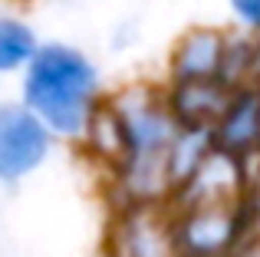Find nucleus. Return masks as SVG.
Masks as SVG:
<instances>
[{
	"label": "nucleus",
	"mask_w": 260,
	"mask_h": 257,
	"mask_svg": "<svg viewBox=\"0 0 260 257\" xmlns=\"http://www.w3.org/2000/svg\"><path fill=\"white\" fill-rule=\"evenodd\" d=\"M106 99L102 73L83 46L43 40L37 56L20 73V103H26L56 142H79L92 112Z\"/></svg>",
	"instance_id": "f257e3e1"
},
{
	"label": "nucleus",
	"mask_w": 260,
	"mask_h": 257,
	"mask_svg": "<svg viewBox=\"0 0 260 257\" xmlns=\"http://www.w3.org/2000/svg\"><path fill=\"white\" fill-rule=\"evenodd\" d=\"M109 106L119 112L122 125H125L128 152L135 158H168V145H172L178 132V119L165 99V83H125L119 89L106 92Z\"/></svg>",
	"instance_id": "f03ea898"
},
{
	"label": "nucleus",
	"mask_w": 260,
	"mask_h": 257,
	"mask_svg": "<svg viewBox=\"0 0 260 257\" xmlns=\"http://www.w3.org/2000/svg\"><path fill=\"white\" fill-rule=\"evenodd\" d=\"M172 228L181 257H231L250 234L241 205L172 208Z\"/></svg>",
	"instance_id": "7ed1b4c3"
},
{
	"label": "nucleus",
	"mask_w": 260,
	"mask_h": 257,
	"mask_svg": "<svg viewBox=\"0 0 260 257\" xmlns=\"http://www.w3.org/2000/svg\"><path fill=\"white\" fill-rule=\"evenodd\" d=\"M56 135L20 99L0 103V185H20L50 158Z\"/></svg>",
	"instance_id": "20e7f679"
},
{
	"label": "nucleus",
	"mask_w": 260,
	"mask_h": 257,
	"mask_svg": "<svg viewBox=\"0 0 260 257\" xmlns=\"http://www.w3.org/2000/svg\"><path fill=\"white\" fill-rule=\"evenodd\" d=\"M106 251L112 257H181L168 205H122Z\"/></svg>",
	"instance_id": "39448f33"
},
{
	"label": "nucleus",
	"mask_w": 260,
	"mask_h": 257,
	"mask_svg": "<svg viewBox=\"0 0 260 257\" xmlns=\"http://www.w3.org/2000/svg\"><path fill=\"white\" fill-rule=\"evenodd\" d=\"M244 185H247V158L237 152L214 145V152L198 165L184 185L175 188L168 208L188 205H241Z\"/></svg>",
	"instance_id": "423d86ee"
},
{
	"label": "nucleus",
	"mask_w": 260,
	"mask_h": 257,
	"mask_svg": "<svg viewBox=\"0 0 260 257\" xmlns=\"http://www.w3.org/2000/svg\"><path fill=\"white\" fill-rule=\"evenodd\" d=\"M228 30L224 26H188L168 50L165 79H214L221 76Z\"/></svg>",
	"instance_id": "0eeeda50"
},
{
	"label": "nucleus",
	"mask_w": 260,
	"mask_h": 257,
	"mask_svg": "<svg viewBox=\"0 0 260 257\" xmlns=\"http://www.w3.org/2000/svg\"><path fill=\"white\" fill-rule=\"evenodd\" d=\"M234 86L214 79H165V99L181 125H214Z\"/></svg>",
	"instance_id": "6e6552de"
},
{
	"label": "nucleus",
	"mask_w": 260,
	"mask_h": 257,
	"mask_svg": "<svg viewBox=\"0 0 260 257\" xmlns=\"http://www.w3.org/2000/svg\"><path fill=\"white\" fill-rule=\"evenodd\" d=\"M214 139L221 148L244 158L260 152V86H234L221 119L214 122Z\"/></svg>",
	"instance_id": "1a4fd4ad"
},
{
	"label": "nucleus",
	"mask_w": 260,
	"mask_h": 257,
	"mask_svg": "<svg viewBox=\"0 0 260 257\" xmlns=\"http://www.w3.org/2000/svg\"><path fill=\"white\" fill-rule=\"evenodd\" d=\"M79 148L95 162L99 168L112 172L128 152V139H125V125H122L119 112L109 106V99H102V106L92 112L83 139H79Z\"/></svg>",
	"instance_id": "9d476101"
},
{
	"label": "nucleus",
	"mask_w": 260,
	"mask_h": 257,
	"mask_svg": "<svg viewBox=\"0 0 260 257\" xmlns=\"http://www.w3.org/2000/svg\"><path fill=\"white\" fill-rule=\"evenodd\" d=\"M214 125H178L172 145H168V175H172L175 188L198 172V165L214 152Z\"/></svg>",
	"instance_id": "9b49d317"
},
{
	"label": "nucleus",
	"mask_w": 260,
	"mask_h": 257,
	"mask_svg": "<svg viewBox=\"0 0 260 257\" xmlns=\"http://www.w3.org/2000/svg\"><path fill=\"white\" fill-rule=\"evenodd\" d=\"M43 46L40 33L20 13H0V76H20Z\"/></svg>",
	"instance_id": "f8f14e48"
},
{
	"label": "nucleus",
	"mask_w": 260,
	"mask_h": 257,
	"mask_svg": "<svg viewBox=\"0 0 260 257\" xmlns=\"http://www.w3.org/2000/svg\"><path fill=\"white\" fill-rule=\"evenodd\" d=\"M254 53H257V37L241 26L228 30V50H224V66L221 79L228 86H247L254 83Z\"/></svg>",
	"instance_id": "ddd939ff"
},
{
	"label": "nucleus",
	"mask_w": 260,
	"mask_h": 257,
	"mask_svg": "<svg viewBox=\"0 0 260 257\" xmlns=\"http://www.w3.org/2000/svg\"><path fill=\"white\" fill-rule=\"evenodd\" d=\"M241 211L250 234H260V152L247 155V185L241 195Z\"/></svg>",
	"instance_id": "4468645a"
},
{
	"label": "nucleus",
	"mask_w": 260,
	"mask_h": 257,
	"mask_svg": "<svg viewBox=\"0 0 260 257\" xmlns=\"http://www.w3.org/2000/svg\"><path fill=\"white\" fill-rule=\"evenodd\" d=\"M228 10L234 17V26L260 37V0H228Z\"/></svg>",
	"instance_id": "2eb2a0df"
},
{
	"label": "nucleus",
	"mask_w": 260,
	"mask_h": 257,
	"mask_svg": "<svg viewBox=\"0 0 260 257\" xmlns=\"http://www.w3.org/2000/svg\"><path fill=\"white\" fill-rule=\"evenodd\" d=\"M231 257H260V234H247Z\"/></svg>",
	"instance_id": "dca6fc26"
}]
</instances>
